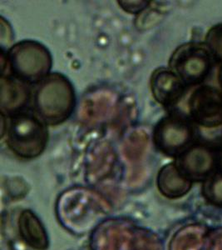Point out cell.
I'll return each mask as SVG.
<instances>
[{"mask_svg":"<svg viewBox=\"0 0 222 250\" xmlns=\"http://www.w3.org/2000/svg\"><path fill=\"white\" fill-rule=\"evenodd\" d=\"M74 105V88L61 74H50L44 78L35 92V108L48 125H59L68 120Z\"/></svg>","mask_w":222,"mask_h":250,"instance_id":"6da1fadb","label":"cell"},{"mask_svg":"<svg viewBox=\"0 0 222 250\" xmlns=\"http://www.w3.org/2000/svg\"><path fill=\"white\" fill-rule=\"evenodd\" d=\"M48 136L45 125L37 117L18 113L10 120L7 143L18 156L33 159L43 153L48 143Z\"/></svg>","mask_w":222,"mask_h":250,"instance_id":"7a4b0ae2","label":"cell"},{"mask_svg":"<svg viewBox=\"0 0 222 250\" xmlns=\"http://www.w3.org/2000/svg\"><path fill=\"white\" fill-rule=\"evenodd\" d=\"M215 62L205 43H188L175 50L169 64L171 71L187 87L203 83L212 71Z\"/></svg>","mask_w":222,"mask_h":250,"instance_id":"3957f363","label":"cell"},{"mask_svg":"<svg viewBox=\"0 0 222 250\" xmlns=\"http://www.w3.org/2000/svg\"><path fill=\"white\" fill-rule=\"evenodd\" d=\"M8 61L15 78L30 83L47 77L53 62L49 50L34 41H23L12 47Z\"/></svg>","mask_w":222,"mask_h":250,"instance_id":"277c9868","label":"cell"},{"mask_svg":"<svg viewBox=\"0 0 222 250\" xmlns=\"http://www.w3.org/2000/svg\"><path fill=\"white\" fill-rule=\"evenodd\" d=\"M193 123L183 114H171L157 123L153 131L156 148L167 156L177 157L197 142Z\"/></svg>","mask_w":222,"mask_h":250,"instance_id":"5b68a950","label":"cell"},{"mask_svg":"<svg viewBox=\"0 0 222 250\" xmlns=\"http://www.w3.org/2000/svg\"><path fill=\"white\" fill-rule=\"evenodd\" d=\"M191 120L202 129L222 127V92L211 85H202L188 101Z\"/></svg>","mask_w":222,"mask_h":250,"instance_id":"8992f818","label":"cell"},{"mask_svg":"<svg viewBox=\"0 0 222 250\" xmlns=\"http://www.w3.org/2000/svg\"><path fill=\"white\" fill-rule=\"evenodd\" d=\"M220 153L202 143L197 142L177 157L176 165L191 181L206 180L219 165Z\"/></svg>","mask_w":222,"mask_h":250,"instance_id":"52a82bcc","label":"cell"},{"mask_svg":"<svg viewBox=\"0 0 222 250\" xmlns=\"http://www.w3.org/2000/svg\"><path fill=\"white\" fill-rule=\"evenodd\" d=\"M151 87L155 100L165 107L176 105L185 94L186 88L177 74L164 68L154 72Z\"/></svg>","mask_w":222,"mask_h":250,"instance_id":"ba28073f","label":"cell"},{"mask_svg":"<svg viewBox=\"0 0 222 250\" xmlns=\"http://www.w3.org/2000/svg\"><path fill=\"white\" fill-rule=\"evenodd\" d=\"M117 96L110 91L95 92L86 97L80 109L83 122L95 125L108 120L117 108Z\"/></svg>","mask_w":222,"mask_h":250,"instance_id":"9c48e42d","label":"cell"},{"mask_svg":"<svg viewBox=\"0 0 222 250\" xmlns=\"http://www.w3.org/2000/svg\"><path fill=\"white\" fill-rule=\"evenodd\" d=\"M0 83L2 114H18V111L29 102V88L23 81L17 78L2 76Z\"/></svg>","mask_w":222,"mask_h":250,"instance_id":"30bf717a","label":"cell"},{"mask_svg":"<svg viewBox=\"0 0 222 250\" xmlns=\"http://www.w3.org/2000/svg\"><path fill=\"white\" fill-rule=\"evenodd\" d=\"M157 185L165 196L179 198L190 190L191 181L181 173L176 164H169L160 170Z\"/></svg>","mask_w":222,"mask_h":250,"instance_id":"8fae6325","label":"cell"},{"mask_svg":"<svg viewBox=\"0 0 222 250\" xmlns=\"http://www.w3.org/2000/svg\"><path fill=\"white\" fill-rule=\"evenodd\" d=\"M19 233L23 240L32 248L45 250L49 245L48 234L42 223L30 210L23 211L19 218Z\"/></svg>","mask_w":222,"mask_h":250,"instance_id":"7c38bea8","label":"cell"},{"mask_svg":"<svg viewBox=\"0 0 222 250\" xmlns=\"http://www.w3.org/2000/svg\"><path fill=\"white\" fill-rule=\"evenodd\" d=\"M116 156L111 145L108 143H100L92 152L90 170L99 178L104 176L112 168Z\"/></svg>","mask_w":222,"mask_h":250,"instance_id":"4fadbf2b","label":"cell"},{"mask_svg":"<svg viewBox=\"0 0 222 250\" xmlns=\"http://www.w3.org/2000/svg\"><path fill=\"white\" fill-rule=\"evenodd\" d=\"M148 145V136L144 131L132 132L124 142L123 152L126 158L132 162L142 159Z\"/></svg>","mask_w":222,"mask_h":250,"instance_id":"5bb4252c","label":"cell"},{"mask_svg":"<svg viewBox=\"0 0 222 250\" xmlns=\"http://www.w3.org/2000/svg\"><path fill=\"white\" fill-rule=\"evenodd\" d=\"M205 43L215 61L222 63V23H218L209 29L205 36Z\"/></svg>","mask_w":222,"mask_h":250,"instance_id":"9a60e30c","label":"cell"},{"mask_svg":"<svg viewBox=\"0 0 222 250\" xmlns=\"http://www.w3.org/2000/svg\"><path fill=\"white\" fill-rule=\"evenodd\" d=\"M204 193L214 202L222 204V172L214 173L205 180Z\"/></svg>","mask_w":222,"mask_h":250,"instance_id":"2e32d148","label":"cell"},{"mask_svg":"<svg viewBox=\"0 0 222 250\" xmlns=\"http://www.w3.org/2000/svg\"><path fill=\"white\" fill-rule=\"evenodd\" d=\"M149 1H119V4L125 11L137 14L149 5Z\"/></svg>","mask_w":222,"mask_h":250,"instance_id":"e0dca14e","label":"cell"},{"mask_svg":"<svg viewBox=\"0 0 222 250\" xmlns=\"http://www.w3.org/2000/svg\"><path fill=\"white\" fill-rule=\"evenodd\" d=\"M218 82H219L220 86L222 89V63L219 68V72H218Z\"/></svg>","mask_w":222,"mask_h":250,"instance_id":"ac0fdd59","label":"cell"}]
</instances>
